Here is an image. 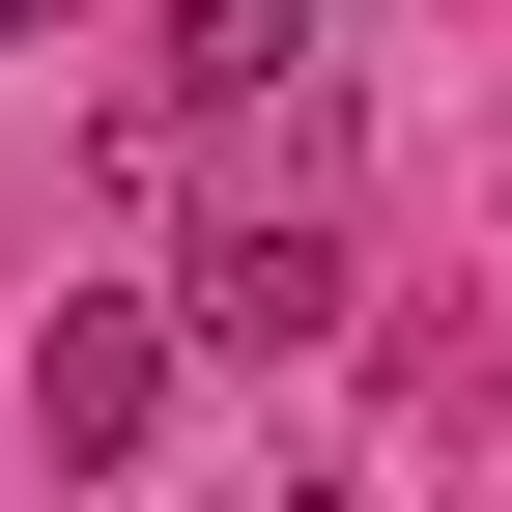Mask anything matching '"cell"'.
<instances>
[{"instance_id": "1", "label": "cell", "mask_w": 512, "mask_h": 512, "mask_svg": "<svg viewBox=\"0 0 512 512\" xmlns=\"http://www.w3.org/2000/svg\"><path fill=\"white\" fill-rule=\"evenodd\" d=\"M171 370H200V313H171V285H57V342H29V456L114 484V456L171 427Z\"/></svg>"}, {"instance_id": "2", "label": "cell", "mask_w": 512, "mask_h": 512, "mask_svg": "<svg viewBox=\"0 0 512 512\" xmlns=\"http://www.w3.org/2000/svg\"><path fill=\"white\" fill-rule=\"evenodd\" d=\"M143 114H171V143H228V171H313V0H171Z\"/></svg>"}, {"instance_id": "3", "label": "cell", "mask_w": 512, "mask_h": 512, "mask_svg": "<svg viewBox=\"0 0 512 512\" xmlns=\"http://www.w3.org/2000/svg\"><path fill=\"white\" fill-rule=\"evenodd\" d=\"M171 313H200L228 370H285V342H342V200H313V171H285V200H228L200 256H171Z\"/></svg>"}, {"instance_id": "4", "label": "cell", "mask_w": 512, "mask_h": 512, "mask_svg": "<svg viewBox=\"0 0 512 512\" xmlns=\"http://www.w3.org/2000/svg\"><path fill=\"white\" fill-rule=\"evenodd\" d=\"M0 29H57V0H0Z\"/></svg>"}]
</instances>
